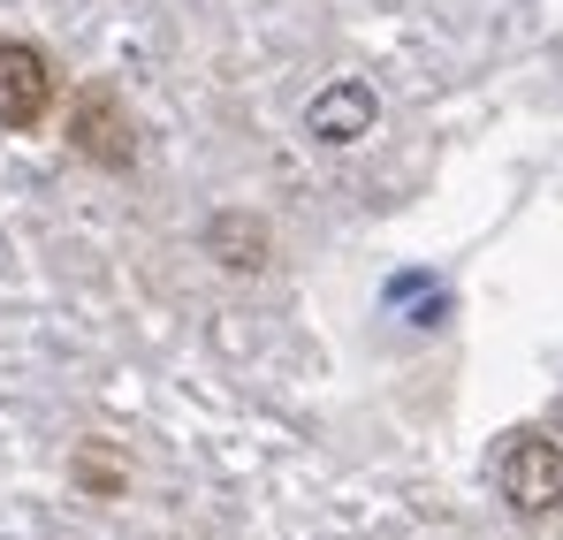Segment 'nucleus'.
<instances>
[{
    "label": "nucleus",
    "instance_id": "f257e3e1",
    "mask_svg": "<svg viewBox=\"0 0 563 540\" xmlns=\"http://www.w3.org/2000/svg\"><path fill=\"white\" fill-rule=\"evenodd\" d=\"M69 153L85 168H99V176H130L137 168V114H130V99L107 77H85L69 91Z\"/></svg>",
    "mask_w": 563,
    "mask_h": 540
},
{
    "label": "nucleus",
    "instance_id": "f03ea898",
    "mask_svg": "<svg viewBox=\"0 0 563 540\" xmlns=\"http://www.w3.org/2000/svg\"><path fill=\"white\" fill-rule=\"evenodd\" d=\"M495 487L510 503V518H556L563 510V442L541 427H518L495 456Z\"/></svg>",
    "mask_w": 563,
    "mask_h": 540
},
{
    "label": "nucleus",
    "instance_id": "7ed1b4c3",
    "mask_svg": "<svg viewBox=\"0 0 563 540\" xmlns=\"http://www.w3.org/2000/svg\"><path fill=\"white\" fill-rule=\"evenodd\" d=\"M54 99H62V77H54L46 46H31V38H8V31H0V130H8V137L46 130Z\"/></svg>",
    "mask_w": 563,
    "mask_h": 540
},
{
    "label": "nucleus",
    "instance_id": "20e7f679",
    "mask_svg": "<svg viewBox=\"0 0 563 540\" xmlns=\"http://www.w3.org/2000/svg\"><path fill=\"white\" fill-rule=\"evenodd\" d=\"M374 114H380L374 85L343 77V85H328L312 107H305V137H320V145H358V137L374 130Z\"/></svg>",
    "mask_w": 563,
    "mask_h": 540
},
{
    "label": "nucleus",
    "instance_id": "39448f33",
    "mask_svg": "<svg viewBox=\"0 0 563 540\" xmlns=\"http://www.w3.org/2000/svg\"><path fill=\"white\" fill-rule=\"evenodd\" d=\"M206 252L229 274H260L275 260V229H267L260 213H213V221H206Z\"/></svg>",
    "mask_w": 563,
    "mask_h": 540
},
{
    "label": "nucleus",
    "instance_id": "423d86ee",
    "mask_svg": "<svg viewBox=\"0 0 563 540\" xmlns=\"http://www.w3.org/2000/svg\"><path fill=\"white\" fill-rule=\"evenodd\" d=\"M69 487H77L85 503H122V495H130V456L114 450V442H99V434H85V442L69 450Z\"/></svg>",
    "mask_w": 563,
    "mask_h": 540
}]
</instances>
